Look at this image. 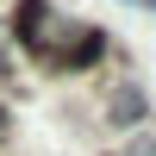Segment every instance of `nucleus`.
I'll use <instances>...</instances> for the list:
<instances>
[{
    "label": "nucleus",
    "instance_id": "1",
    "mask_svg": "<svg viewBox=\"0 0 156 156\" xmlns=\"http://www.w3.org/2000/svg\"><path fill=\"white\" fill-rule=\"evenodd\" d=\"M19 37L25 50H37L44 62H62V69H81V62H94L100 50H106V37L100 31H81V25H69L50 0H19Z\"/></svg>",
    "mask_w": 156,
    "mask_h": 156
},
{
    "label": "nucleus",
    "instance_id": "2",
    "mask_svg": "<svg viewBox=\"0 0 156 156\" xmlns=\"http://www.w3.org/2000/svg\"><path fill=\"white\" fill-rule=\"evenodd\" d=\"M106 112H112V125H131V119H144V94H137V87H112Z\"/></svg>",
    "mask_w": 156,
    "mask_h": 156
},
{
    "label": "nucleus",
    "instance_id": "3",
    "mask_svg": "<svg viewBox=\"0 0 156 156\" xmlns=\"http://www.w3.org/2000/svg\"><path fill=\"white\" fill-rule=\"evenodd\" d=\"M125 156H156V137H131V150Z\"/></svg>",
    "mask_w": 156,
    "mask_h": 156
},
{
    "label": "nucleus",
    "instance_id": "4",
    "mask_svg": "<svg viewBox=\"0 0 156 156\" xmlns=\"http://www.w3.org/2000/svg\"><path fill=\"white\" fill-rule=\"evenodd\" d=\"M6 50H12V44H6V31H0V69H6Z\"/></svg>",
    "mask_w": 156,
    "mask_h": 156
},
{
    "label": "nucleus",
    "instance_id": "5",
    "mask_svg": "<svg viewBox=\"0 0 156 156\" xmlns=\"http://www.w3.org/2000/svg\"><path fill=\"white\" fill-rule=\"evenodd\" d=\"M131 6H144V0H131Z\"/></svg>",
    "mask_w": 156,
    "mask_h": 156
}]
</instances>
